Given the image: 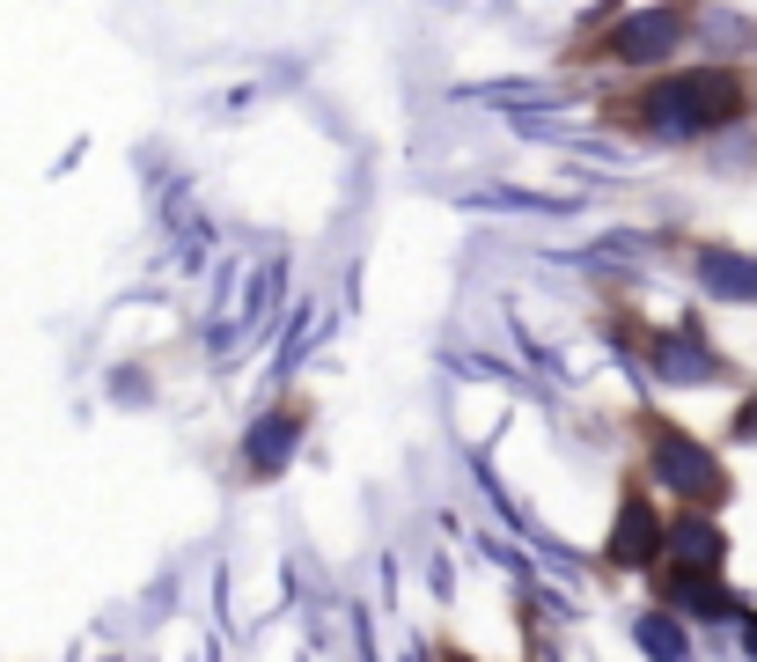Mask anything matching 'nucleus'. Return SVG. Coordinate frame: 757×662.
Returning a JSON list of instances; mask_svg holds the SVG:
<instances>
[{
    "label": "nucleus",
    "instance_id": "nucleus-1",
    "mask_svg": "<svg viewBox=\"0 0 757 662\" xmlns=\"http://www.w3.org/2000/svg\"><path fill=\"white\" fill-rule=\"evenodd\" d=\"M743 111H750V81L735 67H699V74L647 81L640 103H625L618 119L647 125V133H713V125H735Z\"/></svg>",
    "mask_w": 757,
    "mask_h": 662
},
{
    "label": "nucleus",
    "instance_id": "nucleus-2",
    "mask_svg": "<svg viewBox=\"0 0 757 662\" xmlns=\"http://www.w3.org/2000/svg\"><path fill=\"white\" fill-rule=\"evenodd\" d=\"M647 441H655V464H662V486L685 493L691 508H713V501H728V471L713 464L699 441H685L669 419H647Z\"/></svg>",
    "mask_w": 757,
    "mask_h": 662
},
{
    "label": "nucleus",
    "instance_id": "nucleus-3",
    "mask_svg": "<svg viewBox=\"0 0 757 662\" xmlns=\"http://www.w3.org/2000/svg\"><path fill=\"white\" fill-rule=\"evenodd\" d=\"M677 37H685V15H677V8H655V15H640V23L618 30L611 52L625 59V67H647V59H655V52H669Z\"/></svg>",
    "mask_w": 757,
    "mask_h": 662
},
{
    "label": "nucleus",
    "instance_id": "nucleus-4",
    "mask_svg": "<svg viewBox=\"0 0 757 662\" xmlns=\"http://www.w3.org/2000/svg\"><path fill=\"white\" fill-rule=\"evenodd\" d=\"M655 545H662V515L655 508H647V493H625V508H618V538H611V560L618 566H640V560H647V552H655Z\"/></svg>",
    "mask_w": 757,
    "mask_h": 662
},
{
    "label": "nucleus",
    "instance_id": "nucleus-5",
    "mask_svg": "<svg viewBox=\"0 0 757 662\" xmlns=\"http://www.w3.org/2000/svg\"><path fill=\"white\" fill-rule=\"evenodd\" d=\"M655 588L662 596H677L685 611H728L735 596L721 582H713V566H669V574H655Z\"/></svg>",
    "mask_w": 757,
    "mask_h": 662
}]
</instances>
